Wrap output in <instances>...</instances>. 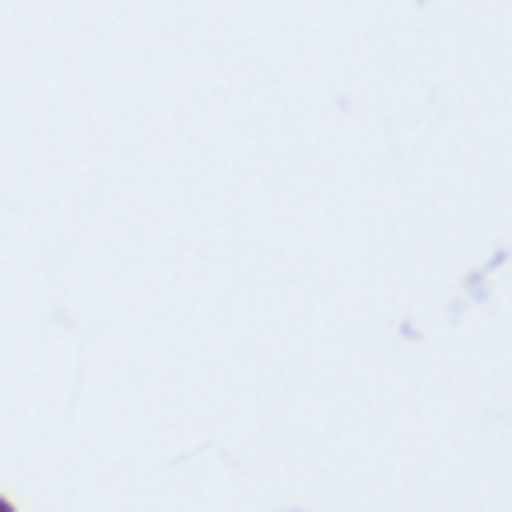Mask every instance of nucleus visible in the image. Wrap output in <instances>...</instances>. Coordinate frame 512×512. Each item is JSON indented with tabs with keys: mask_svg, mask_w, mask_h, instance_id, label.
I'll return each mask as SVG.
<instances>
[{
	"mask_svg": "<svg viewBox=\"0 0 512 512\" xmlns=\"http://www.w3.org/2000/svg\"><path fill=\"white\" fill-rule=\"evenodd\" d=\"M0 512H10V508H5V503H0Z\"/></svg>",
	"mask_w": 512,
	"mask_h": 512,
	"instance_id": "nucleus-1",
	"label": "nucleus"
}]
</instances>
